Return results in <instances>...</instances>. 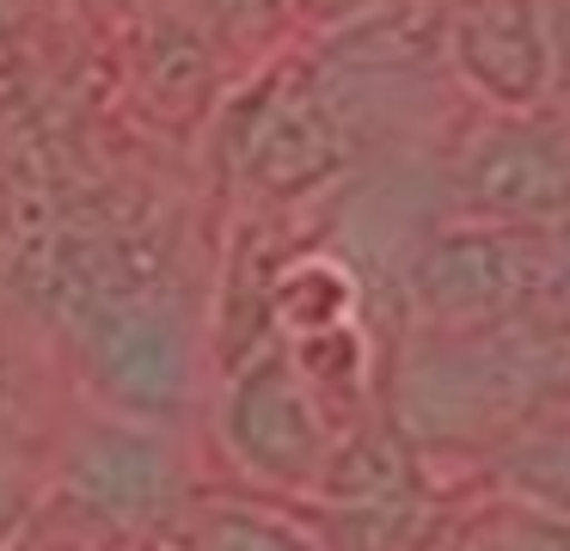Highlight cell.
<instances>
[{"instance_id": "obj_1", "label": "cell", "mask_w": 570, "mask_h": 551, "mask_svg": "<svg viewBox=\"0 0 570 551\" xmlns=\"http://www.w3.org/2000/svg\"><path fill=\"white\" fill-rule=\"evenodd\" d=\"M558 404H570V313L552 301L497 325L423 331L393 374V429L417 453H491Z\"/></svg>"}, {"instance_id": "obj_2", "label": "cell", "mask_w": 570, "mask_h": 551, "mask_svg": "<svg viewBox=\"0 0 570 551\" xmlns=\"http://www.w3.org/2000/svg\"><path fill=\"white\" fill-rule=\"evenodd\" d=\"M411 301L423 331H472L552 301L546 233L528 227H460L435 233L411 264Z\"/></svg>"}, {"instance_id": "obj_3", "label": "cell", "mask_w": 570, "mask_h": 551, "mask_svg": "<svg viewBox=\"0 0 570 551\" xmlns=\"http://www.w3.org/2000/svg\"><path fill=\"white\" fill-rule=\"evenodd\" d=\"M80 362L117 416L166 423L190 404V331L160 294H105L80 313Z\"/></svg>"}, {"instance_id": "obj_4", "label": "cell", "mask_w": 570, "mask_h": 551, "mask_svg": "<svg viewBox=\"0 0 570 551\" xmlns=\"http://www.w3.org/2000/svg\"><path fill=\"white\" fill-rule=\"evenodd\" d=\"M222 441L252 478L283 490H313L325 453H332L337 429L325 416V399L313 380L295 367V355H252L234 367L222 392Z\"/></svg>"}, {"instance_id": "obj_5", "label": "cell", "mask_w": 570, "mask_h": 551, "mask_svg": "<svg viewBox=\"0 0 570 551\" xmlns=\"http://www.w3.org/2000/svg\"><path fill=\"white\" fill-rule=\"evenodd\" d=\"M62 496L80 521L105 533L173 521L185 509V460L160 423L136 416H92L62 460Z\"/></svg>"}, {"instance_id": "obj_6", "label": "cell", "mask_w": 570, "mask_h": 551, "mask_svg": "<svg viewBox=\"0 0 570 551\" xmlns=\"http://www.w3.org/2000/svg\"><path fill=\"white\" fill-rule=\"evenodd\" d=\"M460 196L491 227L558 233L570 220V135L528 122L479 135L460 166Z\"/></svg>"}, {"instance_id": "obj_7", "label": "cell", "mask_w": 570, "mask_h": 551, "mask_svg": "<svg viewBox=\"0 0 570 551\" xmlns=\"http://www.w3.org/2000/svg\"><path fill=\"white\" fill-rule=\"evenodd\" d=\"M460 68L503 105H533L546 92V31L533 0H466L454 19Z\"/></svg>"}, {"instance_id": "obj_8", "label": "cell", "mask_w": 570, "mask_h": 551, "mask_svg": "<svg viewBox=\"0 0 570 551\" xmlns=\"http://www.w3.org/2000/svg\"><path fill=\"white\" fill-rule=\"evenodd\" d=\"M337 159H344L337 122L313 98H271L258 110V129L246 135V171L276 196L320 184L325 171H337Z\"/></svg>"}, {"instance_id": "obj_9", "label": "cell", "mask_w": 570, "mask_h": 551, "mask_svg": "<svg viewBox=\"0 0 570 551\" xmlns=\"http://www.w3.org/2000/svg\"><path fill=\"white\" fill-rule=\"evenodd\" d=\"M423 453L399 435L393 423L381 429H356L337 435L325 453L320 478H313V502L320 509H362V502H399V496H423Z\"/></svg>"}, {"instance_id": "obj_10", "label": "cell", "mask_w": 570, "mask_h": 551, "mask_svg": "<svg viewBox=\"0 0 570 551\" xmlns=\"http://www.w3.org/2000/svg\"><path fill=\"white\" fill-rule=\"evenodd\" d=\"M484 465H491V484L503 490V502L570 514V404L509 429V435L484 453Z\"/></svg>"}, {"instance_id": "obj_11", "label": "cell", "mask_w": 570, "mask_h": 551, "mask_svg": "<svg viewBox=\"0 0 570 551\" xmlns=\"http://www.w3.org/2000/svg\"><path fill=\"white\" fill-rule=\"evenodd\" d=\"M173 551H320L301 521L252 502H203L173 514Z\"/></svg>"}, {"instance_id": "obj_12", "label": "cell", "mask_w": 570, "mask_h": 551, "mask_svg": "<svg viewBox=\"0 0 570 551\" xmlns=\"http://www.w3.org/2000/svg\"><path fill=\"white\" fill-rule=\"evenodd\" d=\"M472 551H570V514L521 509V502H497L466 527Z\"/></svg>"}, {"instance_id": "obj_13", "label": "cell", "mask_w": 570, "mask_h": 551, "mask_svg": "<svg viewBox=\"0 0 570 551\" xmlns=\"http://www.w3.org/2000/svg\"><path fill=\"white\" fill-rule=\"evenodd\" d=\"M344 306H350V282L332 264H301L295 276L276 282V313L295 331H307V337L344 325Z\"/></svg>"}, {"instance_id": "obj_14", "label": "cell", "mask_w": 570, "mask_h": 551, "mask_svg": "<svg viewBox=\"0 0 570 551\" xmlns=\"http://www.w3.org/2000/svg\"><path fill=\"white\" fill-rule=\"evenodd\" d=\"M546 264H552V306L570 313V220L558 233H546Z\"/></svg>"}, {"instance_id": "obj_15", "label": "cell", "mask_w": 570, "mask_h": 551, "mask_svg": "<svg viewBox=\"0 0 570 551\" xmlns=\"http://www.w3.org/2000/svg\"><path fill=\"white\" fill-rule=\"evenodd\" d=\"M19 514H26V484H19V472L7 460H0V539L19 527Z\"/></svg>"}, {"instance_id": "obj_16", "label": "cell", "mask_w": 570, "mask_h": 551, "mask_svg": "<svg viewBox=\"0 0 570 551\" xmlns=\"http://www.w3.org/2000/svg\"><path fill=\"white\" fill-rule=\"evenodd\" d=\"M435 551H472V545H466V539H442Z\"/></svg>"}, {"instance_id": "obj_17", "label": "cell", "mask_w": 570, "mask_h": 551, "mask_svg": "<svg viewBox=\"0 0 570 551\" xmlns=\"http://www.w3.org/2000/svg\"><path fill=\"white\" fill-rule=\"evenodd\" d=\"M129 551H173V545H129Z\"/></svg>"}]
</instances>
